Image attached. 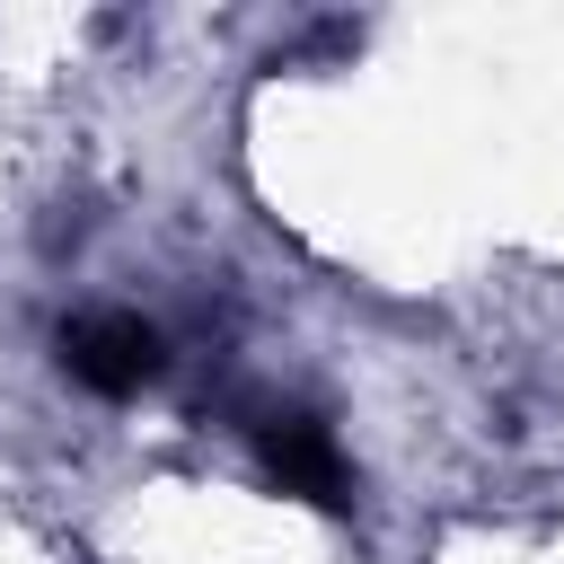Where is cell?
<instances>
[{
  "instance_id": "obj_2",
  "label": "cell",
  "mask_w": 564,
  "mask_h": 564,
  "mask_svg": "<svg viewBox=\"0 0 564 564\" xmlns=\"http://www.w3.org/2000/svg\"><path fill=\"white\" fill-rule=\"evenodd\" d=\"M256 458H264V476H273L291 502H317V511H344V502H352L344 449H335V432H326L317 414H273V423L256 432Z\"/></svg>"
},
{
  "instance_id": "obj_1",
  "label": "cell",
  "mask_w": 564,
  "mask_h": 564,
  "mask_svg": "<svg viewBox=\"0 0 564 564\" xmlns=\"http://www.w3.org/2000/svg\"><path fill=\"white\" fill-rule=\"evenodd\" d=\"M53 352H62V370H70L88 397H106V405L141 397V388L167 370V352H159V326H150V317H132V308H97V317H70Z\"/></svg>"
}]
</instances>
